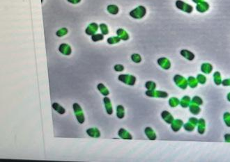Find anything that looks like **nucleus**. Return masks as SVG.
<instances>
[{"mask_svg":"<svg viewBox=\"0 0 230 162\" xmlns=\"http://www.w3.org/2000/svg\"><path fill=\"white\" fill-rule=\"evenodd\" d=\"M103 102H104L105 109H106V112L107 113V114L109 115L112 114L113 108H112V103H111L110 99L107 97H105L103 99Z\"/></svg>","mask_w":230,"mask_h":162,"instance_id":"nucleus-13","label":"nucleus"},{"mask_svg":"<svg viewBox=\"0 0 230 162\" xmlns=\"http://www.w3.org/2000/svg\"><path fill=\"white\" fill-rule=\"evenodd\" d=\"M213 80L216 85L219 86L222 84V78L219 72H215L213 74Z\"/></svg>","mask_w":230,"mask_h":162,"instance_id":"nucleus-28","label":"nucleus"},{"mask_svg":"<svg viewBox=\"0 0 230 162\" xmlns=\"http://www.w3.org/2000/svg\"><path fill=\"white\" fill-rule=\"evenodd\" d=\"M180 54L183 57L188 59V61H192L195 58V54L193 53L190 52L189 50H187V49H182L181 52H180Z\"/></svg>","mask_w":230,"mask_h":162,"instance_id":"nucleus-19","label":"nucleus"},{"mask_svg":"<svg viewBox=\"0 0 230 162\" xmlns=\"http://www.w3.org/2000/svg\"><path fill=\"white\" fill-rule=\"evenodd\" d=\"M189 107H190V111H191L192 114L198 115L200 113L201 109L199 107L198 105L191 103L189 105Z\"/></svg>","mask_w":230,"mask_h":162,"instance_id":"nucleus-26","label":"nucleus"},{"mask_svg":"<svg viewBox=\"0 0 230 162\" xmlns=\"http://www.w3.org/2000/svg\"><path fill=\"white\" fill-rule=\"evenodd\" d=\"M100 28L101 30L102 33L103 35H107V34L109 33V30H108V27L105 24H100Z\"/></svg>","mask_w":230,"mask_h":162,"instance_id":"nucleus-39","label":"nucleus"},{"mask_svg":"<svg viewBox=\"0 0 230 162\" xmlns=\"http://www.w3.org/2000/svg\"><path fill=\"white\" fill-rule=\"evenodd\" d=\"M224 122L225 123L227 127H230V113L229 112H226L225 114L223 115Z\"/></svg>","mask_w":230,"mask_h":162,"instance_id":"nucleus-36","label":"nucleus"},{"mask_svg":"<svg viewBox=\"0 0 230 162\" xmlns=\"http://www.w3.org/2000/svg\"><path fill=\"white\" fill-rule=\"evenodd\" d=\"M145 87L149 91H152V90H155L156 88V83L154 82H147L145 84Z\"/></svg>","mask_w":230,"mask_h":162,"instance_id":"nucleus-34","label":"nucleus"},{"mask_svg":"<svg viewBox=\"0 0 230 162\" xmlns=\"http://www.w3.org/2000/svg\"><path fill=\"white\" fill-rule=\"evenodd\" d=\"M205 129H206V123H205V120L202 118H201L198 120V123H197V131L200 134H203L205 132Z\"/></svg>","mask_w":230,"mask_h":162,"instance_id":"nucleus-18","label":"nucleus"},{"mask_svg":"<svg viewBox=\"0 0 230 162\" xmlns=\"http://www.w3.org/2000/svg\"><path fill=\"white\" fill-rule=\"evenodd\" d=\"M52 107L55 111H57V113H59L61 115H63L66 113V110H65V109L63 107H61L60 104H58L57 102H54V103L52 104Z\"/></svg>","mask_w":230,"mask_h":162,"instance_id":"nucleus-22","label":"nucleus"},{"mask_svg":"<svg viewBox=\"0 0 230 162\" xmlns=\"http://www.w3.org/2000/svg\"><path fill=\"white\" fill-rule=\"evenodd\" d=\"M131 59H132V61L134 62V63H140L141 61H142L141 56L139 54H132L131 55Z\"/></svg>","mask_w":230,"mask_h":162,"instance_id":"nucleus-35","label":"nucleus"},{"mask_svg":"<svg viewBox=\"0 0 230 162\" xmlns=\"http://www.w3.org/2000/svg\"><path fill=\"white\" fill-rule=\"evenodd\" d=\"M97 89L100 93H101L102 95H103L104 96H107L109 94H110V91L109 90L107 89V87L105 86L103 84L100 83L98 84L97 86Z\"/></svg>","mask_w":230,"mask_h":162,"instance_id":"nucleus-23","label":"nucleus"},{"mask_svg":"<svg viewBox=\"0 0 230 162\" xmlns=\"http://www.w3.org/2000/svg\"><path fill=\"white\" fill-rule=\"evenodd\" d=\"M59 51L60 52L61 54L65 56H69L71 54V52H72L70 45L66 44V43H63V44L60 45V48H59Z\"/></svg>","mask_w":230,"mask_h":162,"instance_id":"nucleus-9","label":"nucleus"},{"mask_svg":"<svg viewBox=\"0 0 230 162\" xmlns=\"http://www.w3.org/2000/svg\"><path fill=\"white\" fill-rule=\"evenodd\" d=\"M107 11L110 14L112 15H117L119 13V8L116 5H109L107 8Z\"/></svg>","mask_w":230,"mask_h":162,"instance_id":"nucleus-29","label":"nucleus"},{"mask_svg":"<svg viewBox=\"0 0 230 162\" xmlns=\"http://www.w3.org/2000/svg\"><path fill=\"white\" fill-rule=\"evenodd\" d=\"M180 104V101L178 98H172L170 99L169 104L171 107H176Z\"/></svg>","mask_w":230,"mask_h":162,"instance_id":"nucleus-30","label":"nucleus"},{"mask_svg":"<svg viewBox=\"0 0 230 162\" xmlns=\"http://www.w3.org/2000/svg\"><path fill=\"white\" fill-rule=\"evenodd\" d=\"M158 63L164 70H168L171 67L170 61H169V59H167L165 57H162L158 59Z\"/></svg>","mask_w":230,"mask_h":162,"instance_id":"nucleus-8","label":"nucleus"},{"mask_svg":"<svg viewBox=\"0 0 230 162\" xmlns=\"http://www.w3.org/2000/svg\"><path fill=\"white\" fill-rule=\"evenodd\" d=\"M198 123V120L197 118H195L194 117L190 118H189V121L186 124H183V127L184 129L188 131V132H192L195 128V127L197 125Z\"/></svg>","mask_w":230,"mask_h":162,"instance_id":"nucleus-7","label":"nucleus"},{"mask_svg":"<svg viewBox=\"0 0 230 162\" xmlns=\"http://www.w3.org/2000/svg\"><path fill=\"white\" fill-rule=\"evenodd\" d=\"M67 33H68V29H66V28H61V29L57 31V33H56L57 36L59 37L64 36L65 35H66Z\"/></svg>","mask_w":230,"mask_h":162,"instance_id":"nucleus-38","label":"nucleus"},{"mask_svg":"<svg viewBox=\"0 0 230 162\" xmlns=\"http://www.w3.org/2000/svg\"><path fill=\"white\" fill-rule=\"evenodd\" d=\"M191 103L200 106L203 104V100L201 99V98L198 97V96H195V97L191 99Z\"/></svg>","mask_w":230,"mask_h":162,"instance_id":"nucleus-33","label":"nucleus"},{"mask_svg":"<svg viewBox=\"0 0 230 162\" xmlns=\"http://www.w3.org/2000/svg\"><path fill=\"white\" fill-rule=\"evenodd\" d=\"M120 40H121V38L119 36H115V37H110V38H109L107 41L109 44L114 45V44H116V43H119Z\"/></svg>","mask_w":230,"mask_h":162,"instance_id":"nucleus-31","label":"nucleus"},{"mask_svg":"<svg viewBox=\"0 0 230 162\" xmlns=\"http://www.w3.org/2000/svg\"><path fill=\"white\" fill-rule=\"evenodd\" d=\"M213 70V65L209 63H204L201 66V71L204 74H210Z\"/></svg>","mask_w":230,"mask_h":162,"instance_id":"nucleus-20","label":"nucleus"},{"mask_svg":"<svg viewBox=\"0 0 230 162\" xmlns=\"http://www.w3.org/2000/svg\"><path fill=\"white\" fill-rule=\"evenodd\" d=\"M227 99H228V101L230 102V93H228V95H227Z\"/></svg>","mask_w":230,"mask_h":162,"instance_id":"nucleus-45","label":"nucleus"},{"mask_svg":"<svg viewBox=\"0 0 230 162\" xmlns=\"http://www.w3.org/2000/svg\"><path fill=\"white\" fill-rule=\"evenodd\" d=\"M118 79L120 82L129 86H133L136 82V77L130 74H120Z\"/></svg>","mask_w":230,"mask_h":162,"instance_id":"nucleus-3","label":"nucleus"},{"mask_svg":"<svg viewBox=\"0 0 230 162\" xmlns=\"http://www.w3.org/2000/svg\"><path fill=\"white\" fill-rule=\"evenodd\" d=\"M145 94L147 95L148 97L150 98H166L168 97V93H167L160 91H155V90H152V91H149V90H148L147 91H146Z\"/></svg>","mask_w":230,"mask_h":162,"instance_id":"nucleus-6","label":"nucleus"},{"mask_svg":"<svg viewBox=\"0 0 230 162\" xmlns=\"http://www.w3.org/2000/svg\"><path fill=\"white\" fill-rule=\"evenodd\" d=\"M161 117H162L163 119L168 124H171L174 121V118L172 116V114L167 111H163L162 113H161Z\"/></svg>","mask_w":230,"mask_h":162,"instance_id":"nucleus-17","label":"nucleus"},{"mask_svg":"<svg viewBox=\"0 0 230 162\" xmlns=\"http://www.w3.org/2000/svg\"><path fill=\"white\" fill-rule=\"evenodd\" d=\"M147 13V9L143 6H139L130 12V15L135 19H141L144 18Z\"/></svg>","mask_w":230,"mask_h":162,"instance_id":"nucleus-1","label":"nucleus"},{"mask_svg":"<svg viewBox=\"0 0 230 162\" xmlns=\"http://www.w3.org/2000/svg\"><path fill=\"white\" fill-rule=\"evenodd\" d=\"M196 79L197 80V82L201 84H204L206 82V77L203 75V74H199Z\"/></svg>","mask_w":230,"mask_h":162,"instance_id":"nucleus-37","label":"nucleus"},{"mask_svg":"<svg viewBox=\"0 0 230 162\" xmlns=\"http://www.w3.org/2000/svg\"><path fill=\"white\" fill-rule=\"evenodd\" d=\"M117 116L119 119H122L125 116V110L122 105H118L117 107Z\"/></svg>","mask_w":230,"mask_h":162,"instance_id":"nucleus-25","label":"nucleus"},{"mask_svg":"<svg viewBox=\"0 0 230 162\" xmlns=\"http://www.w3.org/2000/svg\"><path fill=\"white\" fill-rule=\"evenodd\" d=\"M144 133L146 136H147V138L149 140H151V141H154V140L156 139V134L155 132L154 131V129L151 128V127H146L144 129Z\"/></svg>","mask_w":230,"mask_h":162,"instance_id":"nucleus-15","label":"nucleus"},{"mask_svg":"<svg viewBox=\"0 0 230 162\" xmlns=\"http://www.w3.org/2000/svg\"><path fill=\"white\" fill-rule=\"evenodd\" d=\"M98 29V24L96 23H93L90 24L87 27V28H86L85 30V32L89 36H93L94 34H95L96 32H97Z\"/></svg>","mask_w":230,"mask_h":162,"instance_id":"nucleus-10","label":"nucleus"},{"mask_svg":"<svg viewBox=\"0 0 230 162\" xmlns=\"http://www.w3.org/2000/svg\"><path fill=\"white\" fill-rule=\"evenodd\" d=\"M203 1L204 0H192V2H193L194 3H196V4H198V3H200Z\"/></svg>","mask_w":230,"mask_h":162,"instance_id":"nucleus-44","label":"nucleus"},{"mask_svg":"<svg viewBox=\"0 0 230 162\" xmlns=\"http://www.w3.org/2000/svg\"><path fill=\"white\" fill-rule=\"evenodd\" d=\"M222 84L224 86H230V79H227L222 81Z\"/></svg>","mask_w":230,"mask_h":162,"instance_id":"nucleus-41","label":"nucleus"},{"mask_svg":"<svg viewBox=\"0 0 230 162\" xmlns=\"http://www.w3.org/2000/svg\"><path fill=\"white\" fill-rule=\"evenodd\" d=\"M183 125V122L181 120L176 119L174 120L173 122L171 123V128L175 132H178V131L181 128V127Z\"/></svg>","mask_w":230,"mask_h":162,"instance_id":"nucleus-14","label":"nucleus"},{"mask_svg":"<svg viewBox=\"0 0 230 162\" xmlns=\"http://www.w3.org/2000/svg\"><path fill=\"white\" fill-rule=\"evenodd\" d=\"M114 69L117 72H122L124 70V66L121 64H117L114 65Z\"/></svg>","mask_w":230,"mask_h":162,"instance_id":"nucleus-40","label":"nucleus"},{"mask_svg":"<svg viewBox=\"0 0 230 162\" xmlns=\"http://www.w3.org/2000/svg\"><path fill=\"white\" fill-rule=\"evenodd\" d=\"M188 83L189 86L191 87L192 89L196 88L198 84V82L196 78H195L193 77H189L188 79Z\"/></svg>","mask_w":230,"mask_h":162,"instance_id":"nucleus-27","label":"nucleus"},{"mask_svg":"<svg viewBox=\"0 0 230 162\" xmlns=\"http://www.w3.org/2000/svg\"><path fill=\"white\" fill-rule=\"evenodd\" d=\"M86 134L88 136L92 138H99L101 136V132L98 128L96 127H91L86 129Z\"/></svg>","mask_w":230,"mask_h":162,"instance_id":"nucleus-12","label":"nucleus"},{"mask_svg":"<svg viewBox=\"0 0 230 162\" xmlns=\"http://www.w3.org/2000/svg\"><path fill=\"white\" fill-rule=\"evenodd\" d=\"M176 7L179 10L183 12H186L187 13H191L193 11V7L192 6L189 5L187 3L181 1V0H177L176 2Z\"/></svg>","mask_w":230,"mask_h":162,"instance_id":"nucleus-5","label":"nucleus"},{"mask_svg":"<svg viewBox=\"0 0 230 162\" xmlns=\"http://www.w3.org/2000/svg\"><path fill=\"white\" fill-rule=\"evenodd\" d=\"M196 9L200 13H204L209 9V4L206 2H201L198 3L196 6Z\"/></svg>","mask_w":230,"mask_h":162,"instance_id":"nucleus-11","label":"nucleus"},{"mask_svg":"<svg viewBox=\"0 0 230 162\" xmlns=\"http://www.w3.org/2000/svg\"><path fill=\"white\" fill-rule=\"evenodd\" d=\"M190 103H191V98L189 96H184L181 100H180V105L183 108L188 107L190 105Z\"/></svg>","mask_w":230,"mask_h":162,"instance_id":"nucleus-24","label":"nucleus"},{"mask_svg":"<svg viewBox=\"0 0 230 162\" xmlns=\"http://www.w3.org/2000/svg\"><path fill=\"white\" fill-rule=\"evenodd\" d=\"M91 39L94 42H98L100 41V40H102L104 39V36L103 34H101V33H97V34H94L91 36Z\"/></svg>","mask_w":230,"mask_h":162,"instance_id":"nucleus-32","label":"nucleus"},{"mask_svg":"<svg viewBox=\"0 0 230 162\" xmlns=\"http://www.w3.org/2000/svg\"><path fill=\"white\" fill-rule=\"evenodd\" d=\"M225 142L230 143V134H226L225 135Z\"/></svg>","mask_w":230,"mask_h":162,"instance_id":"nucleus-42","label":"nucleus"},{"mask_svg":"<svg viewBox=\"0 0 230 162\" xmlns=\"http://www.w3.org/2000/svg\"><path fill=\"white\" fill-rule=\"evenodd\" d=\"M174 82L176 84V85L179 87L181 89H186L188 85V79H186L183 76L179 75V74H176L174 77Z\"/></svg>","mask_w":230,"mask_h":162,"instance_id":"nucleus-4","label":"nucleus"},{"mask_svg":"<svg viewBox=\"0 0 230 162\" xmlns=\"http://www.w3.org/2000/svg\"><path fill=\"white\" fill-rule=\"evenodd\" d=\"M117 36L119 37L121 40H128L129 39V35L125 30L123 29H119L117 31Z\"/></svg>","mask_w":230,"mask_h":162,"instance_id":"nucleus-21","label":"nucleus"},{"mask_svg":"<svg viewBox=\"0 0 230 162\" xmlns=\"http://www.w3.org/2000/svg\"><path fill=\"white\" fill-rule=\"evenodd\" d=\"M73 109L75 115H76V118H77V121H78V123L80 124H83L84 123H85V115H84L82 108L81 107H80V105L77 103H74L73 104Z\"/></svg>","mask_w":230,"mask_h":162,"instance_id":"nucleus-2","label":"nucleus"},{"mask_svg":"<svg viewBox=\"0 0 230 162\" xmlns=\"http://www.w3.org/2000/svg\"><path fill=\"white\" fill-rule=\"evenodd\" d=\"M118 135H119L120 138H122V139L131 140L133 139L132 135L130 134L128 131L123 128H121L119 130V132H118Z\"/></svg>","mask_w":230,"mask_h":162,"instance_id":"nucleus-16","label":"nucleus"},{"mask_svg":"<svg viewBox=\"0 0 230 162\" xmlns=\"http://www.w3.org/2000/svg\"><path fill=\"white\" fill-rule=\"evenodd\" d=\"M80 1H81V0H68V2H69L70 3H71V4H78L79 2H80Z\"/></svg>","mask_w":230,"mask_h":162,"instance_id":"nucleus-43","label":"nucleus"}]
</instances>
